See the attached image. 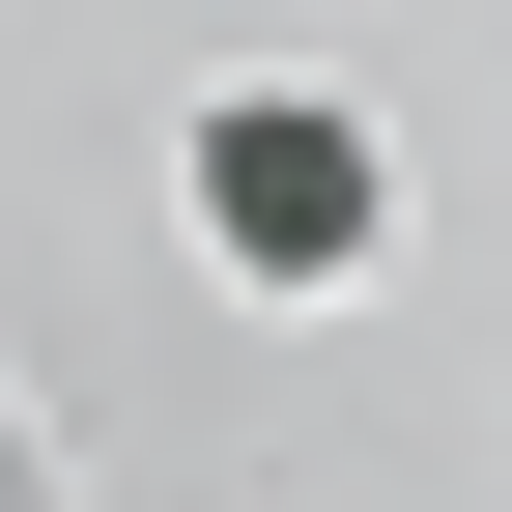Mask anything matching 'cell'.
<instances>
[{
  "instance_id": "6da1fadb",
  "label": "cell",
  "mask_w": 512,
  "mask_h": 512,
  "mask_svg": "<svg viewBox=\"0 0 512 512\" xmlns=\"http://www.w3.org/2000/svg\"><path fill=\"white\" fill-rule=\"evenodd\" d=\"M171 200H200L228 285H370V256H399V143H370L342 86H228L200 143H171Z\"/></svg>"
}]
</instances>
